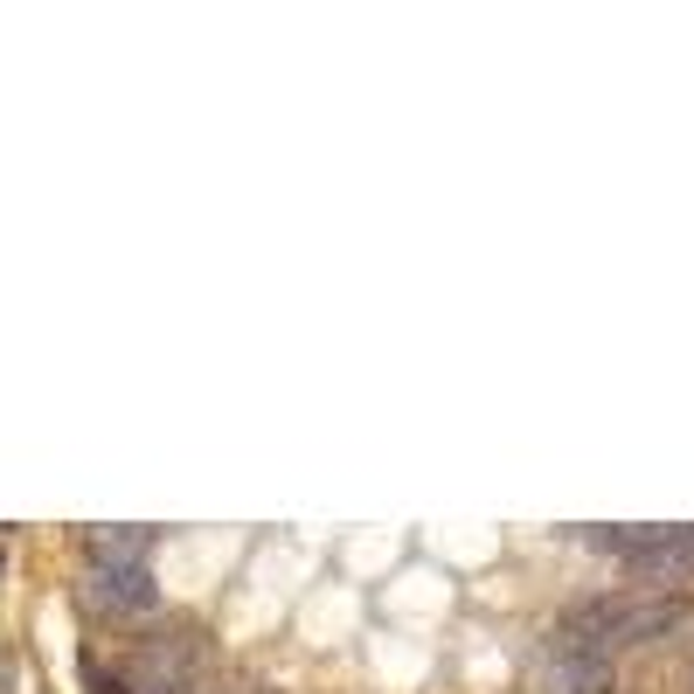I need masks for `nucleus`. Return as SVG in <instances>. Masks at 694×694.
Here are the masks:
<instances>
[{"mask_svg": "<svg viewBox=\"0 0 694 694\" xmlns=\"http://www.w3.org/2000/svg\"><path fill=\"white\" fill-rule=\"evenodd\" d=\"M674 625H687L681 590H619V598H583L556 619L549 653L562 660H611V646H653Z\"/></svg>", "mask_w": 694, "mask_h": 694, "instance_id": "f257e3e1", "label": "nucleus"}, {"mask_svg": "<svg viewBox=\"0 0 694 694\" xmlns=\"http://www.w3.org/2000/svg\"><path fill=\"white\" fill-rule=\"evenodd\" d=\"M91 598L112 611H153L160 604L153 556H91Z\"/></svg>", "mask_w": 694, "mask_h": 694, "instance_id": "20e7f679", "label": "nucleus"}, {"mask_svg": "<svg viewBox=\"0 0 694 694\" xmlns=\"http://www.w3.org/2000/svg\"><path fill=\"white\" fill-rule=\"evenodd\" d=\"M160 528H91L84 535V556H153Z\"/></svg>", "mask_w": 694, "mask_h": 694, "instance_id": "39448f33", "label": "nucleus"}, {"mask_svg": "<svg viewBox=\"0 0 694 694\" xmlns=\"http://www.w3.org/2000/svg\"><path fill=\"white\" fill-rule=\"evenodd\" d=\"M8 681H14V653L0 646V694H8Z\"/></svg>", "mask_w": 694, "mask_h": 694, "instance_id": "0eeeda50", "label": "nucleus"}, {"mask_svg": "<svg viewBox=\"0 0 694 694\" xmlns=\"http://www.w3.org/2000/svg\"><path fill=\"white\" fill-rule=\"evenodd\" d=\"M0 570H8V556H0Z\"/></svg>", "mask_w": 694, "mask_h": 694, "instance_id": "6e6552de", "label": "nucleus"}, {"mask_svg": "<svg viewBox=\"0 0 694 694\" xmlns=\"http://www.w3.org/2000/svg\"><path fill=\"white\" fill-rule=\"evenodd\" d=\"M125 687L133 694H201L209 687V639H201V625H174V632L139 639Z\"/></svg>", "mask_w": 694, "mask_h": 694, "instance_id": "f03ea898", "label": "nucleus"}, {"mask_svg": "<svg viewBox=\"0 0 694 694\" xmlns=\"http://www.w3.org/2000/svg\"><path fill=\"white\" fill-rule=\"evenodd\" d=\"M590 542L646 577H694V528H590Z\"/></svg>", "mask_w": 694, "mask_h": 694, "instance_id": "7ed1b4c3", "label": "nucleus"}, {"mask_svg": "<svg viewBox=\"0 0 694 694\" xmlns=\"http://www.w3.org/2000/svg\"><path fill=\"white\" fill-rule=\"evenodd\" d=\"M84 687L91 694H133V687H125V674H105V666H97V653H84Z\"/></svg>", "mask_w": 694, "mask_h": 694, "instance_id": "423d86ee", "label": "nucleus"}]
</instances>
